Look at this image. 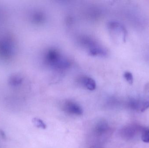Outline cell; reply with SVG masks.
<instances>
[{"label":"cell","mask_w":149,"mask_h":148,"mask_svg":"<svg viewBox=\"0 0 149 148\" xmlns=\"http://www.w3.org/2000/svg\"><path fill=\"white\" fill-rule=\"evenodd\" d=\"M44 59L47 66L56 70H65L70 66L69 59L56 49L48 50L45 54Z\"/></svg>","instance_id":"6da1fadb"},{"label":"cell","mask_w":149,"mask_h":148,"mask_svg":"<svg viewBox=\"0 0 149 148\" xmlns=\"http://www.w3.org/2000/svg\"><path fill=\"white\" fill-rule=\"evenodd\" d=\"M80 43L87 52L91 56H106L107 51L105 48L94 39L88 36H84L80 40Z\"/></svg>","instance_id":"7a4b0ae2"},{"label":"cell","mask_w":149,"mask_h":148,"mask_svg":"<svg viewBox=\"0 0 149 148\" xmlns=\"http://www.w3.org/2000/svg\"><path fill=\"white\" fill-rule=\"evenodd\" d=\"M64 111L70 114L81 115L83 113L82 109L79 104L72 101H67L63 105Z\"/></svg>","instance_id":"3957f363"},{"label":"cell","mask_w":149,"mask_h":148,"mask_svg":"<svg viewBox=\"0 0 149 148\" xmlns=\"http://www.w3.org/2000/svg\"><path fill=\"white\" fill-rule=\"evenodd\" d=\"M109 28L115 35H119L125 41L127 35V30L124 27L119 23L111 22L109 24Z\"/></svg>","instance_id":"277c9868"},{"label":"cell","mask_w":149,"mask_h":148,"mask_svg":"<svg viewBox=\"0 0 149 148\" xmlns=\"http://www.w3.org/2000/svg\"><path fill=\"white\" fill-rule=\"evenodd\" d=\"M80 82L81 85L87 89L93 90L96 88V83L94 80L88 76H81L80 79Z\"/></svg>","instance_id":"5b68a950"},{"label":"cell","mask_w":149,"mask_h":148,"mask_svg":"<svg viewBox=\"0 0 149 148\" xmlns=\"http://www.w3.org/2000/svg\"><path fill=\"white\" fill-rule=\"evenodd\" d=\"M32 122L34 125L39 128H42V129H45L46 126L45 123L43 122L42 120L37 118H34L32 119Z\"/></svg>","instance_id":"8992f818"},{"label":"cell","mask_w":149,"mask_h":148,"mask_svg":"<svg viewBox=\"0 0 149 148\" xmlns=\"http://www.w3.org/2000/svg\"><path fill=\"white\" fill-rule=\"evenodd\" d=\"M123 77L129 84L131 85L133 84L134 82V76L132 73L128 71L125 72L123 74Z\"/></svg>","instance_id":"52a82bcc"},{"label":"cell","mask_w":149,"mask_h":148,"mask_svg":"<svg viewBox=\"0 0 149 148\" xmlns=\"http://www.w3.org/2000/svg\"><path fill=\"white\" fill-rule=\"evenodd\" d=\"M142 140L146 143H149V130L144 132L142 136Z\"/></svg>","instance_id":"ba28073f"},{"label":"cell","mask_w":149,"mask_h":148,"mask_svg":"<svg viewBox=\"0 0 149 148\" xmlns=\"http://www.w3.org/2000/svg\"><path fill=\"white\" fill-rule=\"evenodd\" d=\"M149 107V92L148 96V98H147L146 101L144 102L143 105L141 109V112H144L145 110H147Z\"/></svg>","instance_id":"9c48e42d"}]
</instances>
